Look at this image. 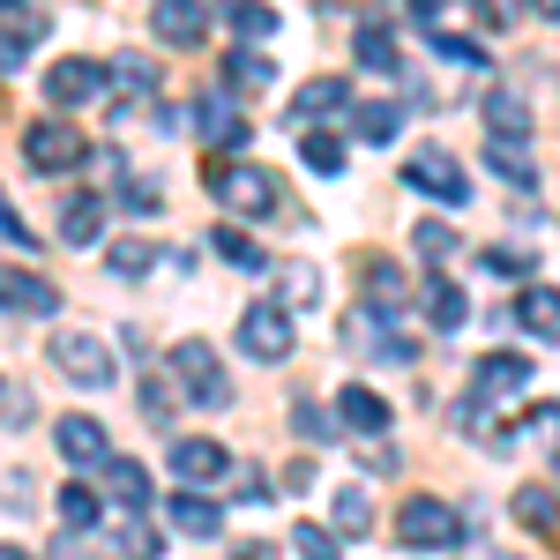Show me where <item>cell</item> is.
<instances>
[{
	"label": "cell",
	"mask_w": 560,
	"mask_h": 560,
	"mask_svg": "<svg viewBox=\"0 0 560 560\" xmlns=\"http://www.w3.org/2000/svg\"><path fill=\"white\" fill-rule=\"evenodd\" d=\"M202 179H210L217 202H224V210H240V217H277V210H284V187L261 173V165H240V158H210V165H202Z\"/></svg>",
	"instance_id": "1"
},
{
	"label": "cell",
	"mask_w": 560,
	"mask_h": 560,
	"mask_svg": "<svg viewBox=\"0 0 560 560\" xmlns=\"http://www.w3.org/2000/svg\"><path fill=\"white\" fill-rule=\"evenodd\" d=\"M523 388H530V359H523V351H486L478 374H471V396L456 404V427H478L486 404H516Z\"/></svg>",
	"instance_id": "2"
},
{
	"label": "cell",
	"mask_w": 560,
	"mask_h": 560,
	"mask_svg": "<svg viewBox=\"0 0 560 560\" xmlns=\"http://www.w3.org/2000/svg\"><path fill=\"white\" fill-rule=\"evenodd\" d=\"M173 382H179V396H195L202 411H224V404H232L224 359H217L202 337H179V345H173Z\"/></svg>",
	"instance_id": "3"
},
{
	"label": "cell",
	"mask_w": 560,
	"mask_h": 560,
	"mask_svg": "<svg viewBox=\"0 0 560 560\" xmlns=\"http://www.w3.org/2000/svg\"><path fill=\"white\" fill-rule=\"evenodd\" d=\"M456 509L448 501H433V493H419V501H404L396 509V546H411V553H441V546H456Z\"/></svg>",
	"instance_id": "4"
},
{
	"label": "cell",
	"mask_w": 560,
	"mask_h": 560,
	"mask_svg": "<svg viewBox=\"0 0 560 560\" xmlns=\"http://www.w3.org/2000/svg\"><path fill=\"white\" fill-rule=\"evenodd\" d=\"M52 366H60L75 388H113V382H120L105 337H90V329H60V337H52Z\"/></svg>",
	"instance_id": "5"
},
{
	"label": "cell",
	"mask_w": 560,
	"mask_h": 560,
	"mask_svg": "<svg viewBox=\"0 0 560 560\" xmlns=\"http://www.w3.org/2000/svg\"><path fill=\"white\" fill-rule=\"evenodd\" d=\"M23 158H31L38 173H75L90 158V142H83V128H68V120H31V128H23Z\"/></svg>",
	"instance_id": "6"
},
{
	"label": "cell",
	"mask_w": 560,
	"mask_h": 560,
	"mask_svg": "<svg viewBox=\"0 0 560 560\" xmlns=\"http://www.w3.org/2000/svg\"><path fill=\"white\" fill-rule=\"evenodd\" d=\"M240 351L261 359V366L292 359V314H284V306H247V314H240Z\"/></svg>",
	"instance_id": "7"
},
{
	"label": "cell",
	"mask_w": 560,
	"mask_h": 560,
	"mask_svg": "<svg viewBox=\"0 0 560 560\" xmlns=\"http://www.w3.org/2000/svg\"><path fill=\"white\" fill-rule=\"evenodd\" d=\"M45 97L68 113V105H97L105 97V68L83 60V52H68V60H52V75H45Z\"/></svg>",
	"instance_id": "8"
},
{
	"label": "cell",
	"mask_w": 560,
	"mask_h": 560,
	"mask_svg": "<svg viewBox=\"0 0 560 560\" xmlns=\"http://www.w3.org/2000/svg\"><path fill=\"white\" fill-rule=\"evenodd\" d=\"M404 179H411L419 195H441V202H471V179H464V165H456L448 150H411Z\"/></svg>",
	"instance_id": "9"
},
{
	"label": "cell",
	"mask_w": 560,
	"mask_h": 560,
	"mask_svg": "<svg viewBox=\"0 0 560 560\" xmlns=\"http://www.w3.org/2000/svg\"><path fill=\"white\" fill-rule=\"evenodd\" d=\"M52 441H60V456H68L75 471H105V456H113V448H105L113 433L97 427V419H83V411H68V419L52 427Z\"/></svg>",
	"instance_id": "10"
},
{
	"label": "cell",
	"mask_w": 560,
	"mask_h": 560,
	"mask_svg": "<svg viewBox=\"0 0 560 560\" xmlns=\"http://www.w3.org/2000/svg\"><path fill=\"white\" fill-rule=\"evenodd\" d=\"M173 471H179V486L210 493L217 478H232V456H224V441H173Z\"/></svg>",
	"instance_id": "11"
},
{
	"label": "cell",
	"mask_w": 560,
	"mask_h": 560,
	"mask_svg": "<svg viewBox=\"0 0 560 560\" xmlns=\"http://www.w3.org/2000/svg\"><path fill=\"white\" fill-rule=\"evenodd\" d=\"M195 128H202V142H217V158H232V150L247 142V120H240L232 90H210V97L195 105Z\"/></svg>",
	"instance_id": "12"
},
{
	"label": "cell",
	"mask_w": 560,
	"mask_h": 560,
	"mask_svg": "<svg viewBox=\"0 0 560 560\" xmlns=\"http://www.w3.org/2000/svg\"><path fill=\"white\" fill-rule=\"evenodd\" d=\"M0 314H60V284L31 269H0Z\"/></svg>",
	"instance_id": "13"
},
{
	"label": "cell",
	"mask_w": 560,
	"mask_h": 560,
	"mask_svg": "<svg viewBox=\"0 0 560 560\" xmlns=\"http://www.w3.org/2000/svg\"><path fill=\"white\" fill-rule=\"evenodd\" d=\"M165 516H173L179 538H217V530H224V501L195 493V486H179L173 501H165Z\"/></svg>",
	"instance_id": "14"
},
{
	"label": "cell",
	"mask_w": 560,
	"mask_h": 560,
	"mask_svg": "<svg viewBox=\"0 0 560 560\" xmlns=\"http://www.w3.org/2000/svg\"><path fill=\"white\" fill-rule=\"evenodd\" d=\"M150 31H158L165 45H179V52H187V45H202L210 15H202V0H158V8H150Z\"/></svg>",
	"instance_id": "15"
},
{
	"label": "cell",
	"mask_w": 560,
	"mask_h": 560,
	"mask_svg": "<svg viewBox=\"0 0 560 560\" xmlns=\"http://www.w3.org/2000/svg\"><path fill=\"white\" fill-rule=\"evenodd\" d=\"M509 322H523L530 337H560V292L553 284H523L516 306H509Z\"/></svg>",
	"instance_id": "16"
},
{
	"label": "cell",
	"mask_w": 560,
	"mask_h": 560,
	"mask_svg": "<svg viewBox=\"0 0 560 560\" xmlns=\"http://www.w3.org/2000/svg\"><path fill=\"white\" fill-rule=\"evenodd\" d=\"M345 105H351V83L322 75V83H306L300 97H292V128H314V120H329V113H345Z\"/></svg>",
	"instance_id": "17"
},
{
	"label": "cell",
	"mask_w": 560,
	"mask_h": 560,
	"mask_svg": "<svg viewBox=\"0 0 560 560\" xmlns=\"http://www.w3.org/2000/svg\"><path fill=\"white\" fill-rule=\"evenodd\" d=\"M105 486H113V501L128 509V516H142L158 493H150V471L135 464V456H105Z\"/></svg>",
	"instance_id": "18"
},
{
	"label": "cell",
	"mask_w": 560,
	"mask_h": 560,
	"mask_svg": "<svg viewBox=\"0 0 560 560\" xmlns=\"http://www.w3.org/2000/svg\"><path fill=\"white\" fill-rule=\"evenodd\" d=\"M486 128H493V142H530V105H523V90H493V97H486Z\"/></svg>",
	"instance_id": "19"
},
{
	"label": "cell",
	"mask_w": 560,
	"mask_h": 560,
	"mask_svg": "<svg viewBox=\"0 0 560 560\" xmlns=\"http://www.w3.org/2000/svg\"><path fill=\"white\" fill-rule=\"evenodd\" d=\"M337 419H345L351 433H388V404H382L366 382H351L345 396H337Z\"/></svg>",
	"instance_id": "20"
},
{
	"label": "cell",
	"mask_w": 560,
	"mask_h": 560,
	"mask_svg": "<svg viewBox=\"0 0 560 560\" xmlns=\"http://www.w3.org/2000/svg\"><path fill=\"white\" fill-rule=\"evenodd\" d=\"M60 240H68V247H97V240H105V202H97V195H75L68 217H60Z\"/></svg>",
	"instance_id": "21"
},
{
	"label": "cell",
	"mask_w": 560,
	"mask_h": 560,
	"mask_svg": "<svg viewBox=\"0 0 560 560\" xmlns=\"http://www.w3.org/2000/svg\"><path fill=\"white\" fill-rule=\"evenodd\" d=\"M359 68H374V75H404V60H396V31L388 23H359Z\"/></svg>",
	"instance_id": "22"
},
{
	"label": "cell",
	"mask_w": 560,
	"mask_h": 560,
	"mask_svg": "<svg viewBox=\"0 0 560 560\" xmlns=\"http://www.w3.org/2000/svg\"><path fill=\"white\" fill-rule=\"evenodd\" d=\"M38 38H45V23H38V0H0V45L31 52Z\"/></svg>",
	"instance_id": "23"
},
{
	"label": "cell",
	"mask_w": 560,
	"mask_h": 560,
	"mask_svg": "<svg viewBox=\"0 0 560 560\" xmlns=\"http://www.w3.org/2000/svg\"><path fill=\"white\" fill-rule=\"evenodd\" d=\"M277 83V68H269V52H255V45H240L232 60H224V90L240 97V90H269Z\"/></svg>",
	"instance_id": "24"
},
{
	"label": "cell",
	"mask_w": 560,
	"mask_h": 560,
	"mask_svg": "<svg viewBox=\"0 0 560 560\" xmlns=\"http://www.w3.org/2000/svg\"><path fill=\"white\" fill-rule=\"evenodd\" d=\"M509 509H516V516L530 523L538 538H560V501H553V486H523V493L509 501Z\"/></svg>",
	"instance_id": "25"
},
{
	"label": "cell",
	"mask_w": 560,
	"mask_h": 560,
	"mask_svg": "<svg viewBox=\"0 0 560 560\" xmlns=\"http://www.w3.org/2000/svg\"><path fill=\"white\" fill-rule=\"evenodd\" d=\"M277 306H322V269L284 261V269H277Z\"/></svg>",
	"instance_id": "26"
},
{
	"label": "cell",
	"mask_w": 560,
	"mask_h": 560,
	"mask_svg": "<svg viewBox=\"0 0 560 560\" xmlns=\"http://www.w3.org/2000/svg\"><path fill=\"white\" fill-rule=\"evenodd\" d=\"M329 501H337V538H366V530H374V501H366V486H337Z\"/></svg>",
	"instance_id": "27"
},
{
	"label": "cell",
	"mask_w": 560,
	"mask_h": 560,
	"mask_svg": "<svg viewBox=\"0 0 560 560\" xmlns=\"http://www.w3.org/2000/svg\"><path fill=\"white\" fill-rule=\"evenodd\" d=\"M427 322L441 329V337H456V329H464V292H456L448 277H433V284H427Z\"/></svg>",
	"instance_id": "28"
},
{
	"label": "cell",
	"mask_w": 560,
	"mask_h": 560,
	"mask_svg": "<svg viewBox=\"0 0 560 560\" xmlns=\"http://www.w3.org/2000/svg\"><path fill=\"white\" fill-rule=\"evenodd\" d=\"M486 165L509 179V187H538V165H530V150H523V142H486Z\"/></svg>",
	"instance_id": "29"
},
{
	"label": "cell",
	"mask_w": 560,
	"mask_h": 560,
	"mask_svg": "<svg viewBox=\"0 0 560 560\" xmlns=\"http://www.w3.org/2000/svg\"><path fill=\"white\" fill-rule=\"evenodd\" d=\"M411 247H419V261H433V269H441V261H456V255H464V240H456V224H441V217H427V224L411 232Z\"/></svg>",
	"instance_id": "30"
},
{
	"label": "cell",
	"mask_w": 560,
	"mask_h": 560,
	"mask_svg": "<svg viewBox=\"0 0 560 560\" xmlns=\"http://www.w3.org/2000/svg\"><path fill=\"white\" fill-rule=\"evenodd\" d=\"M60 523H68V530H97V523H105V501L90 493L83 478H75V486H60Z\"/></svg>",
	"instance_id": "31"
},
{
	"label": "cell",
	"mask_w": 560,
	"mask_h": 560,
	"mask_svg": "<svg viewBox=\"0 0 560 560\" xmlns=\"http://www.w3.org/2000/svg\"><path fill=\"white\" fill-rule=\"evenodd\" d=\"M224 23H232L240 38H269V31H277V8H269V0H232Z\"/></svg>",
	"instance_id": "32"
},
{
	"label": "cell",
	"mask_w": 560,
	"mask_h": 560,
	"mask_svg": "<svg viewBox=\"0 0 560 560\" xmlns=\"http://www.w3.org/2000/svg\"><path fill=\"white\" fill-rule=\"evenodd\" d=\"M300 165H306V173H322V179H337V173H345V142H337V135H306Z\"/></svg>",
	"instance_id": "33"
},
{
	"label": "cell",
	"mask_w": 560,
	"mask_h": 560,
	"mask_svg": "<svg viewBox=\"0 0 560 560\" xmlns=\"http://www.w3.org/2000/svg\"><path fill=\"white\" fill-rule=\"evenodd\" d=\"M351 128H359V142H388L404 128V113L396 105H351Z\"/></svg>",
	"instance_id": "34"
},
{
	"label": "cell",
	"mask_w": 560,
	"mask_h": 560,
	"mask_svg": "<svg viewBox=\"0 0 560 560\" xmlns=\"http://www.w3.org/2000/svg\"><path fill=\"white\" fill-rule=\"evenodd\" d=\"M210 247H217L224 261H232V269H261V247L247 240V232H240V224H217V232H210Z\"/></svg>",
	"instance_id": "35"
},
{
	"label": "cell",
	"mask_w": 560,
	"mask_h": 560,
	"mask_svg": "<svg viewBox=\"0 0 560 560\" xmlns=\"http://www.w3.org/2000/svg\"><path fill=\"white\" fill-rule=\"evenodd\" d=\"M105 75H113V83L128 90V97H150V90H158V68H150L142 52H120V60L105 68Z\"/></svg>",
	"instance_id": "36"
},
{
	"label": "cell",
	"mask_w": 560,
	"mask_h": 560,
	"mask_svg": "<svg viewBox=\"0 0 560 560\" xmlns=\"http://www.w3.org/2000/svg\"><path fill=\"white\" fill-rule=\"evenodd\" d=\"M292 427H300V441H337L345 419H337V411H322L314 396H300V404H292Z\"/></svg>",
	"instance_id": "37"
},
{
	"label": "cell",
	"mask_w": 560,
	"mask_h": 560,
	"mask_svg": "<svg viewBox=\"0 0 560 560\" xmlns=\"http://www.w3.org/2000/svg\"><path fill=\"white\" fill-rule=\"evenodd\" d=\"M292 546H300V560H345V538H337V530H322V523H300V530H292Z\"/></svg>",
	"instance_id": "38"
},
{
	"label": "cell",
	"mask_w": 560,
	"mask_h": 560,
	"mask_svg": "<svg viewBox=\"0 0 560 560\" xmlns=\"http://www.w3.org/2000/svg\"><path fill=\"white\" fill-rule=\"evenodd\" d=\"M366 306H382V314H396L404 306V269H366Z\"/></svg>",
	"instance_id": "39"
},
{
	"label": "cell",
	"mask_w": 560,
	"mask_h": 560,
	"mask_svg": "<svg viewBox=\"0 0 560 560\" xmlns=\"http://www.w3.org/2000/svg\"><path fill=\"white\" fill-rule=\"evenodd\" d=\"M486 277H509V284H530V255L523 247H486Z\"/></svg>",
	"instance_id": "40"
},
{
	"label": "cell",
	"mask_w": 560,
	"mask_h": 560,
	"mask_svg": "<svg viewBox=\"0 0 560 560\" xmlns=\"http://www.w3.org/2000/svg\"><path fill=\"white\" fill-rule=\"evenodd\" d=\"M509 15H516V0H471V23H478V31H509Z\"/></svg>",
	"instance_id": "41"
},
{
	"label": "cell",
	"mask_w": 560,
	"mask_h": 560,
	"mask_svg": "<svg viewBox=\"0 0 560 560\" xmlns=\"http://www.w3.org/2000/svg\"><path fill=\"white\" fill-rule=\"evenodd\" d=\"M150 247H142V240H120V247H113V269H120V277H142V269H150Z\"/></svg>",
	"instance_id": "42"
},
{
	"label": "cell",
	"mask_w": 560,
	"mask_h": 560,
	"mask_svg": "<svg viewBox=\"0 0 560 560\" xmlns=\"http://www.w3.org/2000/svg\"><path fill=\"white\" fill-rule=\"evenodd\" d=\"M128 210H135V217H158V210H165L158 179H128Z\"/></svg>",
	"instance_id": "43"
},
{
	"label": "cell",
	"mask_w": 560,
	"mask_h": 560,
	"mask_svg": "<svg viewBox=\"0 0 560 560\" xmlns=\"http://www.w3.org/2000/svg\"><path fill=\"white\" fill-rule=\"evenodd\" d=\"M173 404H179V396H173V388H165V382H142V411H150L158 427L173 419Z\"/></svg>",
	"instance_id": "44"
},
{
	"label": "cell",
	"mask_w": 560,
	"mask_h": 560,
	"mask_svg": "<svg viewBox=\"0 0 560 560\" xmlns=\"http://www.w3.org/2000/svg\"><path fill=\"white\" fill-rule=\"evenodd\" d=\"M52 560H90V546H83V530H60V546H52Z\"/></svg>",
	"instance_id": "45"
},
{
	"label": "cell",
	"mask_w": 560,
	"mask_h": 560,
	"mask_svg": "<svg viewBox=\"0 0 560 560\" xmlns=\"http://www.w3.org/2000/svg\"><path fill=\"white\" fill-rule=\"evenodd\" d=\"M232 560H277V553H269V546H240Z\"/></svg>",
	"instance_id": "46"
},
{
	"label": "cell",
	"mask_w": 560,
	"mask_h": 560,
	"mask_svg": "<svg viewBox=\"0 0 560 560\" xmlns=\"http://www.w3.org/2000/svg\"><path fill=\"white\" fill-rule=\"evenodd\" d=\"M530 8H538V15H546V23H560V0H530Z\"/></svg>",
	"instance_id": "47"
},
{
	"label": "cell",
	"mask_w": 560,
	"mask_h": 560,
	"mask_svg": "<svg viewBox=\"0 0 560 560\" xmlns=\"http://www.w3.org/2000/svg\"><path fill=\"white\" fill-rule=\"evenodd\" d=\"M0 560H31V553H15V546H0Z\"/></svg>",
	"instance_id": "48"
},
{
	"label": "cell",
	"mask_w": 560,
	"mask_h": 560,
	"mask_svg": "<svg viewBox=\"0 0 560 560\" xmlns=\"http://www.w3.org/2000/svg\"><path fill=\"white\" fill-rule=\"evenodd\" d=\"M553 478H560V456H553Z\"/></svg>",
	"instance_id": "49"
}]
</instances>
